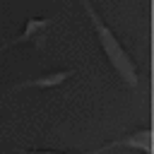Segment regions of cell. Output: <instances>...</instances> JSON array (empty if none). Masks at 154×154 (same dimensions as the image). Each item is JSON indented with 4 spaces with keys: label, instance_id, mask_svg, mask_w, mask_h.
Returning <instances> with one entry per match:
<instances>
[{
    "label": "cell",
    "instance_id": "6da1fadb",
    "mask_svg": "<svg viewBox=\"0 0 154 154\" xmlns=\"http://www.w3.org/2000/svg\"><path fill=\"white\" fill-rule=\"evenodd\" d=\"M82 2V7H84V12H87V17L91 19V26H94V31H96V38H99V43H101V48H103V53H106V58H108V63L113 65V70L123 77V82L128 84V87H137V67H135V63H132V58L128 55V51L123 48V43L116 38V34L103 24V19L99 17V12L94 10V5L89 2V0H79Z\"/></svg>",
    "mask_w": 154,
    "mask_h": 154
},
{
    "label": "cell",
    "instance_id": "7a4b0ae2",
    "mask_svg": "<svg viewBox=\"0 0 154 154\" xmlns=\"http://www.w3.org/2000/svg\"><path fill=\"white\" fill-rule=\"evenodd\" d=\"M116 147H128V149H140L142 154H152V130L142 128V130H137V132H132V135H128L123 140H116L111 144H103L101 149H94L91 154H101V152L116 149Z\"/></svg>",
    "mask_w": 154,
    "mask_h": 154
},
{
    "label": "cell",
    "instance_id": "3957f363",
    "mask_svg": "<svg viewBox=\"0 0 154 154\" xmlns=\"http://www.w3.org/2000/svg\"><path fill=\"white\" fill-rule=\"evenodd\" d=\"M67 77H72V70H60V72H48V75H41V77H34L29 82H22L17 89H26V87H38V89H53V87H60Z\"/></svg>",
    "mask_w": 154,
    "mask_h": 154
},
{
    "label": "cell",
    "instance_id": "277c9868",
    "mask_svg": "<svg viewBox=\"0 0 154 154\" xmlns=\"http://www.w3.org/2000/svg\"><path fill=\"white\" fill-rule=\"evenodd\" d=\"M51 24V19H46V17H29L26 22H24V31L17 36V38H12L7 46H14V43H26V41H31L34 36H38L46 26Z\"/></svg>",
    "mask_w": 154,
    "mask_h": 154
},
{
    "label": "cell",
    "instance_id": "5b68a950",
    "mask_svg": "<svg viewBox=\"0 0 154 154\" xmlns=\"http://www.w3.org/2000/svg\"><path fill=\"white\" fill-rule=\"evenodd\" d=\"M24 154H72V152H24ZM77 154H91V152H77Z\"/></svg>",
    "mask_w": 154,
    "mask_h": 154
},
{
    "label": "cell",
    "instance_id": "8992f818",
    "mask_svg": "<svg viewBox=\"0 0 154 154\" xmlns=\"http://www.w3.org/2000/svg\"><path fill=\"white\" fill-rule=\"evenodd\" d=\"M0 51H2V46H0Z\"/></svg>",
    "mask_w": 154,
    "mask_h": 154
}]
</instances>
